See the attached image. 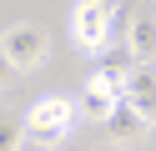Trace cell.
I'll return each instance as SVG.
<instances>
[{"instance_id": "1", "label": "cell", "mask_w": 156, "mask_h": 151, "mask_svg": "<svg viewBox=\"0 0 156 151\" xmlns=\"http://www.w3.org/2000/svg\"><path fill=\"white\" fill-rule=\"evenodd\" d=\"M76 101L71 96H41L30 111H25V141L30 146H41V151H61V146H71V131H76Z\"/></svg>"}, {"instance_id": "2", "label": "cell", "mask_w": 156, "mask_h": 151, "mask_svg": "<svg viewBox=\"0 0 156 151\" xmlns=\"http://www.w3.org/2000/svg\"><path fill=\"white\" fill-rule=\"evenodd\" d=\"M66 25H71V40L86 56H101V50L111 45V5H101V0L76 5L71 15H66Z\"/></svg>"}, {"instance_id": "3", "label": "cell", "mask_w": 156, "mask_h": 151, "mask_svg": "<svg viewBox=\"0 0 156 151\" xmlns=\"http://www.w3.org/2000/svg\"><path fill=\"white\" fill-rule=\"evenodd\" d=\"M0 50H5V60L15 66V76H20V70H35V66L45 60L51 40H45V30H41V25L20 20V25H10L5 35H0Z\"/></svg>"}, {"instance_id": "4", "label": "cell", "mask_w": 156, "mask_h": 151, "mask_svg": "<svg viewBox=\"0 0 156 151\" xmlns=\"http://www.w3.org/2000/svg\"><path fill=\"white\" fill-rule=\"evenodd\" d=\"M121 96H126L121 86H111L106 76H96V70H91V81H86V91L76 96V111H81L86 121H101V126H106V121H111V111H116V101H121Z\"/></svg>"}, {"instance_id": "5", "label": "cell", "mask_w": 156, "mask_h": 151, "mask_svg": "<svg viewBox=\"0 0 156 151\" xmlns=\"http://www.w3.org/2000/svg\"><path fill=\"white\" fill-rule=\"evenodd\" d=\"M146 121H141V111L131 106V101H116V111H111V121H106V136H111V146H141L146 141Z\"/></svg>"}, {"instance_id": "6", "label": "cell", "mask_w": 156, "mask_h": 151, "mask_svg": "<svg viewBox=\"0 0 156 151\" xmlns=\"http://www.w3.org/2000/svg\"><path fill=\"white\" fill-rule=\"evenodd\" d=\"M126 101L141 111L146 126H156V66H136L126 76Z\"/></svg>"}, {"instance_id": "7", "label": "cell", "mask_w": 156, "mask_h": 151, "mask_svg": "<svg viewBox=\"0 0 156 151\" xmlns=\"http://www.w3.org/2000/svg\"><path fill=\"white\" fill-rule=\"evenodd\" d=\"M126 45H131L136 66H156V10H136V20H131V35H126Z\"/></svg>"}, {"instance_id": "8", "label": "cell", "mask_w": 156, "mask_h": 151, "mask_svg": "<svg viewBox=\"0 0 156 151\" xmlns=\"http://www.w3.org/2000/svg\"><path fill=\"white\" fill-rule=\"evenodd\" d=\"M136 70V56H131V45H106L101 56H96V76H106L111 86H121L126 91V76Z\"/></svg>"}, {"instance_id": "9", "label": "cell", "mask_w": 156, "mask_h": 151, "mask_svg": "<svg viewBox=\"0 0 156 151\" xmlns=\"http://www.w3.org/2000/svg\"><path fill=\"white\" fill-rule=\"evenodd\" d=\"M0 151H25V121H5L0 116Z\"/></svg>"}, {"instance_id": "10", "label": "cell", "mask_w": 156, "mask_h": 151, "mask_svg": "<svg viewBox=\"0 0 156 151\" xmlns=\"http://www.w3.org/2000/svg\"><path fill=\"white\" fill-rule=\"evenodd\" d=\"M10 81H15V66H10V60H5V50H0V91L10 86Z\"/></svg>"}, {"instance_id": "11", "label": "cell", "mask_w": 156, "mask_h": 151, "mask_svg": "<svg viewBox=\"0 0 156 151\" xmlns=\"http://www.w3.org/2000/svg\"><path fill=\"white\" fill-rule=\"evenodd\" d=\"M25 151H41V146H30V141H25Z\"/></svg>"}, {"instance_id": "12", "label": "cell", "mask_w": 156, "mask_h": 151, "mask_svg": "<svg viewBox=\"0 0 156 151\" xmlns=\"http://www.w3.org/2000/svg\"><path fill=\"white\" fill-rule=\"evenodd\" d=\"M61 151H81V146H61Z\"/></svg>"}]
</instances>
